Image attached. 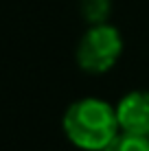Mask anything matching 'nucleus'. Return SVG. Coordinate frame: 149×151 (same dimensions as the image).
I'll use <instances>...</instances> for the list:
<instances>
[{"label": "nucleus", "instance_id": "1", "mask_svg": "<svg viewBox=\"0 0 149 151\" xmlns=\"http://www.w3.org/2000/svg\"><path fill=\"white\" fill-rule=\"evenodd\" d=\"M61 132L79 151H103L121 134L116 107L99 96L77 99L61 116Z\"/></svg>", "mask_w": 149, "mask_h": 151}, {"label": "nucleus", "instance_id": "2", "mask_svg": "<svg viewBox=\"0 0 149 151\" xmlns=\"http://www.w3.org/2000/svg\"><path fill=\"white\" fill-rule=\"evenodd\" d=\"M123 46V35L114 24H92L77 42V66L88 75H105L119 64Z\"/></svg>", "mask_w": 149, "mask_h": 151}, {"label": "nucleus", "instance_id": "3", "mask_svg": "<svg viewBox=\"0 0 149 151\" xmlns=\"http://www.w3.org/2000/svg\"><path fill=\"white\" fill-rule=\"evenodd\" d=\"M116 118L123 134L149 138V92L132 90L116 103Z\"/></svg>", "mask_w": 149, "mask_h": 151}, {"label": "nucleus", "instance_id": "4", "mask_svg": "<svg viewBox=\"0 0 149 151\" xmlns=\"http://www.w3.org/2000/svg\"><path fill=\"white\" fill-rule=\"evenodd\" d=\"M79 13L90 24H103L112 15V0H79Z\"/></svg>", "mask_w": 149, "mask_h": 151}, {"label": "nucleus", "instance_id": "5", "mask_svg": "<svg viewBox=\"0 0 149 151\" xmlns=\"http://www.w3.org/2000/svg\"><path fill=\"white\" fill-rule=\"evenodd\" d=\"M103 151H149V138L147 136H132V134L121 132Z\"/></svg>", "mask_w": 149, "mask_h": 151}]
</instances>
